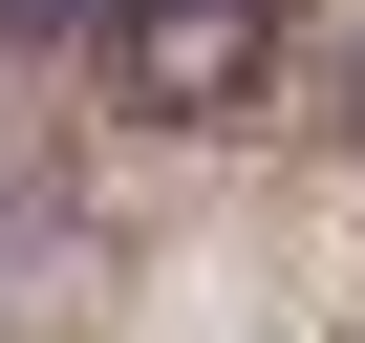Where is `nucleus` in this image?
<instances>
[{
    "label": "nucleus",
    "instance_id": "1",
    "mask_svg": "<svg viewBox=\"0 0 365 343\" xmlns=\"http://www.w3.org/2000/svg\"><path fill=\"white\" fill-rule=\"evenodd\" d=\"M258 0H108V65L150 86V107H258Z\"/></svg>",
    "mask_w": 365,
    "mask_h": 343
}]
</instances>
